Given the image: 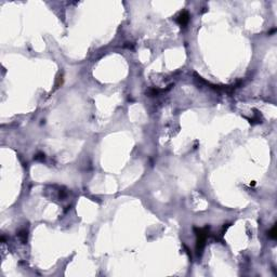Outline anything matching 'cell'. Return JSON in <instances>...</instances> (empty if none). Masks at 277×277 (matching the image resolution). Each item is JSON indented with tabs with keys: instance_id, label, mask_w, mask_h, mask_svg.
Returning <instances> with one entry per match:
<instances>
[{
	"instance_id": "obj_1",
	"label": "cell",
	"mask_w": 277,
	"mask_h": 277,
	"mask_svg": "<svg viewBox=\"0 0 277 277\" xmlns=\"http://www.w3.org/2000/svg\"><path fill=\"white\" fill-rule=\"evenodd\" d=\"M206 237H207V228H202V230L197 231V251L198 252L205 246Z\"/></svg>"
},
{
	"instance_id": "obj_2",
	"label": "cell",
	"mask_w": 277,
	"mask_h": 277,
	"mask_svg": "<svg viewBox=\"0 0 277 277\" xmlns=\"http://www.w3.org/2000/svg\"><path fill=\"white\" fill-rule=\"evenodd\" d=\"M189 15L187 12H182L179 16H177V22L180 24V25H185V24H187V22H189Z\"/></svg>"
},
{
	"instance_id": "obj_3",
	"label": "cell",
	"mask_w": 277,
	"mask_h": 277,
	"mask_svg": "<svg viewBox=\"0 0 277 277\" xmlns=\"http://www.w3.org/2000/svg\"><path fill=\"white\" fill-rule=\"evenodd\" d=\"M18 237L21 238L22 243H26V240H27V232L26 231H22L21 233L18 234Z\"/></svg>"
},
{
	"instance_id": "obj_4",
	"label": "cell",
	"mask_w": 277,
	"mask_h": 277,
	"mask_svg": "<svg viewBox=\"0 0 277 277\" xmlns=\"http://www.w3.org/2000/svg\"><path fill=\"white\" fill-rule=\"evenodd\" d=\"M268 236H270L272 239L276 238V226H273V228L268 232Z\"/></svg>"
}]
</instances>
